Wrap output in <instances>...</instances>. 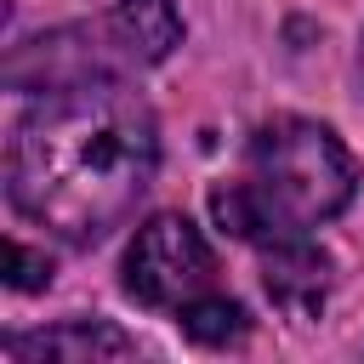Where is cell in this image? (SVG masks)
Returning <instances> with one entry per match:
<instances>
[{
    "mask_svg": "<svg viewBox=\"0 0 364 364\" xmlns=\"http://www.w3.org/2000/svg\"><path fill=\"white\" fill-rule=\"evenodd\" d=\"M6 284L11 290H46L51 284V262L40 250H28L23 239H11L6 245Z\"/></svg>",
    "mask_w": 364,
    "mask_h": 364,
    "instance_id": "obj_8",
    "label": "cell"
},
{
    "mask_svg": "<svg viewBox=\"0 0 364 364\" xmlns=\"http://www.w3.org/2000/svg\"><path fill=\"white\" fill-rule=\"evenodd\" d=\"M136 353V336H125L119 324L108 318H63V324H46V330H28V336H6V358H23V364H40V358H131Z\"/></svg>",
    "mask_w": 364,
    "mask_h": 364,
    "instance_id": "obj_5",
    "label": "cell"
},
{
    "mask_svg": "<svg viewBox=\"0 0 364 364\" xmlns=\"http://www.w3.org/2000/svg\"><path fill=\"white\" fill-rule=\"evenodd\" d=\"M358 193V159L347 142L301 114L256 125L245 142V171L210 188V216L228 239L267 245L279 233H313L336 222Z\"/></svg>",
    "mask_w": 364,
    "mask_h": 364,
    "instance_id": "obj_2",
    "label": "cell"
},
{
    "mask_svg": "<svg viewBox=\"0 0 364 364\" xmlns=\"http://www.w3.org/2000/svg\"><path fill=\"white\" fill-rule=\"evenodd\" d=\"M358 68H364V46H358Z\"/></svg>",
    "mask_w": 364,
    "mask_h": 364,
    "instance_id": "obj_9",
    "label": "cell"
},
{
    "mask_svg": "<svg viewBox=\"0 0 364 364\" xmlns=\"http://www.w3.org/2000/svg\"><path fill=\"white\" fill-rule=\"evenodd\" d=\"M102 17L131 68H154L182 46V11L171 0H114Z\"/></svg>",
    "mask_w": 364,
    "mask_h": 364,
    "instance_id": "obj_6",
    "label": "cell"
},
{
    "mask_svg": "<svg viewBox=\"0 0 364 364\" xmlns=\"http://www.w3.org/2000/svg\"><path fill=\"white\" fill-rule=\"evenodd\" d=\"M159 176L154 108L125 80L40 91L6 148L11 205L63 245H102Z\"/></svg>",
    "mask_w": 364,
    "mask_h": 364,
    "instance_id": "obj_1",
    "label": "cell"
},
{
    "mask_svg": "<svg viewBox=\"0 0 364 364\" xmlns=\"http://www.w3.org/2000/svg\"><path fill=\"white\" fill-rule=\"evenodd\" d=\"M119 284L136 307L176 313V307L199 301L205 290H216V250L182 210H159L131 233Z\"/></svg>",
    "mask_w": 364,
    "mask_h": 364,
    "instance_id": "obj_3",
    "label": "cell"
},
{
    "mask_svg": "<svg viewBox=\"0 0 364 364\" xmlns=\"http://www.w3.org/2000/svg\"><path fill=\"white\" fill-rule=\"evenodd\" d=\"M171 318H176V330H182L193 347H239V341L250 336V313H245L233 296H216V290H205L199 301L176 307Z\"/></svg>",
    "mask_w": 364,
    "mask_h": 364,
    "instance_id": "obj_7",
    "label": "cell"
},
{
    "mask_svg": "<svg viewBox=\"0 0 364 364\" xmlns=\"http://www.w3.org/2000/svg\"><path fill=\"white\" fill-rule=\"evenodd\" d=\"M256 250H262V284H267L273 307L284 318H296V324H313L324 313L330 290H336V267L313 245V233H279V239H267Z\"/></svg>",
    "mask_w": 364,
    "mask_h": 364,
    "instance_id": "obj_4",
    "label": "cell"
}]
</instances>
